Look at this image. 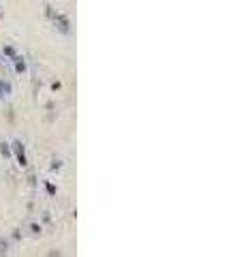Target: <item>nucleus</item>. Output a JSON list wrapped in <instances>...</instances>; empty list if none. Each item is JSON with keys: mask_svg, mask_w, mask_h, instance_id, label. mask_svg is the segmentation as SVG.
Here are the masks:
<instances>
[]
</instances>
